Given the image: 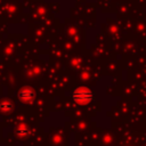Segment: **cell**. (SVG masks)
I'll list each match as a JSON object with an SVG mask.
<instances>
[{
    "label": "cell",
    "instance_id": "277c9868",
    "mask_svg": "<svg viewBox=\"0 0 146 146\" xmlns=\"http://www.w3.org/2000/svg\"><path fill=\"white\" fill-rule=\"evenodd\" d=\"M17 133H18V135H21V136L26 135V133H27V129H26L24 125H21V127L17 129Z\"/></svg>",
    "mask_w": 146,
    "mask_h": 146
},
{
    "label": "cell",
    "instance_id": "3957f363",
    "mask_svg": "<svg viewBox=\"0 0 146 146\" xmlns=\"http://www.w3.org/2000/svg\"><path fill=\"white\" fill-rule=\"evenodd\" d=\"M10 108H11V104L10 103H1L0 104V110L2 112H8V111H10Z\"/></svg>",
    "mask_w": 146,
    "mask_h": 146
},
{
    "label": "cell",
    "instance_id": "6da1fadb",
    "mask_svg": "<svg viewBox=\"0 0 146 146\" xmlns=\"http://www.w3.org/2000/svg\"><path fill=\"white\" fill-rule=\"evenodd\" d=\"M92 92L87 89V88H79L76 90L73 91L72 94V99L78 103V104H81V105H86L88 103H90L92 100Z\"/></svg>",
    "mask_w": 146,
    "mask_h": 146
},
{
    "label": "cell",
    "instance_id": "7a4b0ae2",
    "mask_svg": "<svg viewBox=\"0 0 146 146\" xmlns=\"http://www.w3.org/2000/svg\"><path fill=\"white\" fill-rule=\"evenodd\" d=\"M33 97H34V92L31 89H24L19 92V98L23 102H30L33 99Z\"/></svg>",
    "mask_w": 146,
    "mask_h": 146
}]
</instances>
